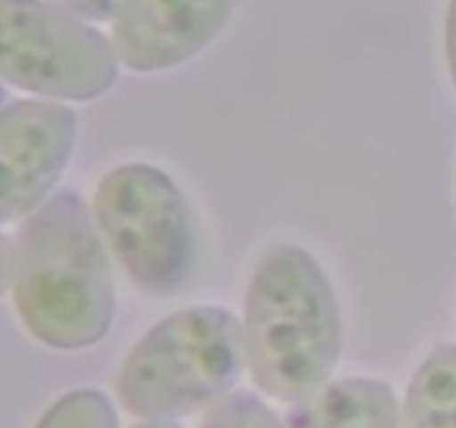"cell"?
I'll return each mask as SVG.
<instances>
[{"label": "cell", "instance_id": "6da1fadb", "mask_svg": "<svg viewBox=\"0 0 456 428\" xmlns=\"http://www.w3.org/2000/svg\"><path fill=\"white\" fill-rule=\"evenodd\" d=\"M12 288L22 325L45 346L80 350L107 337L114 275L96 218L76 192H58L22 223Z\"/></svg>", "mask_w": 456, "mask_h": 428}, {"label": "cell", "instance_id": "7a4b0ae2", "mask_svg": "<svg viewBox=\"0 0 456 428\" xmlns=\"http://www.w3.org/2000/svg\"><path fill=\"white\" fill-rule=\"evenodd\" d=\"M245 364L254 383L279 401L305 399L341 359L337 292L307 250L279 243L258 261L245 297Z\"/></svg>", "mask_w": 456, "mask_h": 428}, {"label": "cell", "instance_id": "3957f363", "mask_svg": "<svg viewBox=\"0 0 456 428\" xmlns=\"http://www.w3.org/2000/svg\"><path fill=\"white\" fill-rule=\"evenodd\" d=\"M243 366V325L234 312L185 308L134 346L118 374V399L134 417L174 422L230 395Z\"/></svg>", "mask_w": 456, "mask_h": 428}, {"label": "cell", "instance_id": "277c9868", "mask_svg": "<svg viewBox=\"0 0 456 428\" xmlns=\"http://www.w3.org/2000/svg\"><path fill=\"white\" fill-rule=\"evenodd\" d=\"M94 218L138 288L150 294L185 288L196 266V226L167 172L145 163L111 169L98 183Z\"/></svg>", "mask_w": 456, "mask_h": 428}, {"label": "cell", "instance_id": "5b68a950", "mask_svg": "<svg viewBox=\"0 0 456 428\" xmlns=\"http://www.w3.org/2000/svg\"><path fill=\"white\" fill-rule=\"evenodd\" d=\"M110 40L47 0H0V80L58 101H92L114 87Z\"/></svg>", "mask_w": 456, "mask_h": 428}, {"label": "cell", "instance_id": "8992f818", "mask_svg": "<svg viewBox=\"0 0 456 428\" xmlns=\"http://www.w3.org/2000/svg\"><path fill=\"white\" fill-rule=\"evenodd\" d=\"M78 138V116L52 101L0 107V223L29 217L52 199Z\"/></svg>", "mask_w": 456, "mask_h": 428}, {"label": "cell", "instance_id": "52a82bcc", "mask_svg": "<svg viewBox=\"0 0 456 428\" xmlns=\"http://www.w3.org/2000/svg\"><path fill=\"white\" fill-rule=\"evenodd\" d=\"M239 0H125L111 27L116 58L132 71H163L221 36Z\"/></svg>", "mask_w": 456, "mask_h": 428}, {"label": "cell", "instance_id": "ba28073f", "mask_svg": "<svg viewBox=\"0 0 456 428\" xmlns=\"http://www.w3.org/2000/svg\"><path fill=\"white\" fill-rule=\"evenodd\" d=\"M288 428H401L395 391L386 382L347 377L325 383L285 415Z\"/></svg>", "mask_w": 456, "mask_h": 428}, {"label": "cell", "instance_id": "9c48e42d", "mask_svg": "<svg viewBox=\"0 0 456 428\" xmlns=\"http://www.w3.org/2000/svg\"><path fill=\"white\" fill-rule=\"evenodd\" d=\"M401 428H456V343L435 348L412 374Z\"/></svg>", "mask_w": 456, "mask_h": 428}, {"label": "cell", "instance_id": "30bf717a", "mask_svg": "<svg viewBox=\"0 0 456 428\" xmlns=\"http://www.w3.org/2000/svg\"><path fill=\"white\" fill-rule=\"evenodd\" d=\"M36 428H120L110 397L96 388H78L58 397Z\"/></svg>", "mask_w": 456, "mask_h": 428}, {"label": "cell", "instance_id": "8fae6325", "mask_svg": "<svg viewBox=\"0 0 456 428\" xmlns=\"http://www.w3.org/2000/svg\"><path fill=\"white\" fill-rule=\"evenodd\" d=\"M200 428H288L258 395L232 391L209 406Z\"/></svg>", "mask_w": 456, "mask_h": 428}, {"label": "cell", "instance_id": "7c38bea8", "mask_svg": "<svg viewBox=\"0 0 456 428\" xmlns=\"http://www.w3.org/2000/svg\"><path fill=\"white\" fill-rule=\"evenodd\" d=\"M65 12L74 13L78 18H89V21H110L116 18L125 0H47Z\"/></svg>", "mask_w": 456, "mask_h": 428}, {"label": "cell", "instance_id": "4fadbf2b", "mask_svg": "<svg viewBox=\"0 0 456 428\" xmlns=\"http://www.w3.org/2000/svg\"><path fill=\"white\" fill-rule=\"evenodd\" d=\"M13 276V243L0 232V297L7 292Z\"/></svg>", "mask_w": 456, "mask_h": 428}, {"label": "cell", "instance_id": "5bb4252c", "mask_svg": "<svg viewBox=\"0 0 456 428\" xmlns=\"http://www.w3.org/2000/svg\"><path fill=\"white\" fill-rule=\"evenodd\" d=\"M445 52H448L450 71L456 85V0H450L448 16H445Z\"/></svg>", "mask_w": 456, "mask_h": 428}, {"label": "cell", "instance_id": "9a60e30c", "mask_svg": "<svg viewBox=\"0 0 456 428\" xmlns=\"http://www.w3.org/2000/svg\"><path fill=\"white\" fill-rule=\"evenodd\" d=\"M132 428H183L181 424L172 422V419H142V422L134 424Z\"/></svg>", "mask_w": 456, "mask_h": 428}, {"label": "cell", "instance_id": "2e32d148", "mask_svg": "<svg viewBox=\"0 0 456 428\" xmlns=\"http://www.w3.org/2000/svg\"><path fill=\"white\" fill-rule=\"evenodd\" d=\"M3 101H4V89L0 87V107H3Z\"/></svg>", "mask_w": 456, "mask_h": 428}]
</instances>
